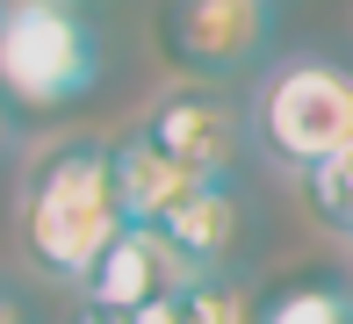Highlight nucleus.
Segmentation results:
<instances>
[{"label": "nucleus", "instance_id": "1", "mask_svg": "<svg viewBox=\"0 0 353 324\" xmlns=\"http://www.w3.org/2000/svg\"><path fill=\"white\" fill-rule=\"evenodd\" d=\"M123 238L116 194V144L108 137H58L22 181V252L37 274L87 288L101 252Z\"/></svg>", "mask_w": 353, "mask_h": 324}, {"label": "nucleus", "instance_id": "8", "mask_svg": "<svg viewBox=\"0 0 353 324\" xmlns=\"http://www.w3.org/2000/svg\"><path fill=\"white\" fill-rule=\"evenodd\" d=\"M202 181H188L181 166H166V159L152 152L144 137H123L116 144V194H123V223H144V231H159V223L173 216V209L188 202Z\"/></svg>", "mask_w": 353, "mask_h": 324}, {"label": "nucleus", "instance_id": "4", "mask_svg": "<svg viewBox=\"0 0 353 324\" xmlns=\"http://www.w3.org/2000/svg\"><path fill=\"white\" fill-rule=\"evenodd\" d=\"M267 43H274L267 0H159V51L195 87L267 65Z\"/></svg>", "mask_w": 353, "mask_h": 324}, {"label": "nucleus", "instance_id": "13", "mask_svg": "<svg viewBox=\"0 0 353 324\" xmlns=\"http://www.w3.org/2000/svg\"><path fill=\"white\" fill-rule=\"evenodd\" d=\"M0 324H29V303L14 296V281H0Z\"/></svg>", "mask_w": 353, "mask_h": 324}, {"label": "nucleus", "instance_id": "3", "mask_svg": "<svg viewBox=\"0 0 353 324\" xmlns=\"http://www.w3.org/2000/svg\"><path fill=\"white\" fill-rule=\"evenodd\" d=\"M101 87V37L79 0H14L0 22V94L22 108H72Z\"/></svg>", "mask_w": 353, "mask_h": 324}, {"label": "nucleus", "instance_id": "11", "mask_svg": "<svg viewBox=\"0 0 353 324\" xmlns=\"http://www.w3.org/2000/svg\"><path fill=\"white\" fill-rule=\"evenodd\" d=\"M303 194H310L317 223H325V231H339L346 245H353V152L332 159V166H317V173H303Z\"/></svg>", "mask_w": 353, "mask_h": 324}, {"label": "nucleus", "instance_id": "2", "mask_svg": "<svg viewBox=\"0 0 353 324\" xmlns=\"http://www.w3.org/2000/svg\"><path fill=\"white\" fill-rule=\"evenodd\" d=\"M252 144L281 173H317L353 152V65L339 58H281L252 94Z\"/></svg>", "mask_w": 353, "mask_h": 324}, {"label": "nucleus", "instance_id": "7", "mask_svg": "<svg viewBox=\"0 0 353 324\" xmlns=\"http://www.w3.org/2000/svg\"><path fill=\"white\" fill-rule=\"evenodd\" d=\"M159 238L181 252L188 274H231V252H238V238H245V209H238L231 181H202L166 223H159Z\"/></svg>", "mask_w": 353, "mask_h": 324}, {"label": "nucleus", "instance_id": "17", "mask_svg": "<svg viewBox=\"0 0 353 324\" xmlns=\"http://www.w3.org/2000/svg\"><path fill=\"white\" fill-rule=\"evenodd\" d=\"M0 130H8V123H0Z\"/></svg>", "mask_w": 353, "mask_h": 324}, {"label": "nucleus", "instance_id": "10", "mask_svg": "<svg viewBox=\"0 0 353 324\" xmlns=\"http://www.w3.org/2000/svg\"><path fill=\"white\" fill-rule=\"evenodd\" d=\"M181 310H188V324H252V303L231 274H188Z\"/></svg>", "mask_w": 353, "mask_h": 324}, {"label": "nucleus", "instance_id": "9", "mask_svg": "<svg viewBox=\"0 0 353 324\" xmlns=\"http://www.w3.org/2000/svg\"><path fill=\"white\" fill-rule=\"evenodd\" d=\"M252 324H353V281H332V274L281 281L274 296L252 310Z\"/></svg>", "mask_w": 353, "mask_h": 324}, {"label": "nucleus", "instance_id": "15", "mask_svg": "<svg viewBox=\"0 0 353 324\" xmlns=\"http://www.w3.org/2000/svg\"><path fill=\"white\" fill-rule=\"evenodd\" d=\"M8 8H14V0H0V22H8Z\"/></svg>", "mask_w": 353, "mask_h": 324}, {"label": "nucleus", "instance_id": "14", "mask_svg": "<svg viewBox=\"0 0 353 324\" xmlns=\"http://www.w3.org/2000/svg\"><path fill=\"white\" fill-rule=\"evenodd\" d=\"M79 324H123V317H108V310H94V303H79Z\"/></svg>", "mask_w": 353, "mask_h": 324}, {"label": "nucleus", "instance_id": "6", "mask_svg": "<svg viewBox=\"0 0 353 324\" xmlns=\"http://www.w3.org/2000/svg\"><path fill=\"white\" fill-rule=\"evenodd\" d=\"M181 288H188L181 252H173L159 231H144V223H123V238L101 252V267L87 274L79 296H87L94 310H108V317H130V310H144V303L181 296Z\"/></svg>", "mask_w": 353, "mask_h": 324}, {"label": "nucleus", "instance_id": "5", "mask_svg": "<svg viewBox=\"0 0 353 324\" xmlns=\"http://www.w3.org/2000/svg\"><path fill=\"white\" fill-rule=\"evenodd\" d=\"M130 137H144L166 166H181L188 181H231L238 159H245L252 116H238L216 87H195V79H188V87H166L144 108V123Z\"/></svg>", "mask_w": 353, "mask_h": 324}, {"label": "nucleus", "instance_id": "16", "mask_svg": "<svg viewBox=\"0 0 353 324\" xmlns=\"http://www.w3.org/2000/svg\"><path fill=\"white\" fill-rule=\"evenodd\" d=\"M267 8H274V0H267Z\"/></svg>", "mask_w": 353, "mask_h": 324}, {"label": "nucleus", "instance_id": "12", "mask_svg": "<svg viewBox=\"0 0 353 324\" xmlns=\"http://www.w3.org/2000/svg\"><path fill=\"white\" fill-rule=\"evenodd\" d=\"M123 324H188V310H181V296H166V303H144V310H130Z\"/></svg>", "mask_w": 353, "mask_h": 324}]
</instances>
